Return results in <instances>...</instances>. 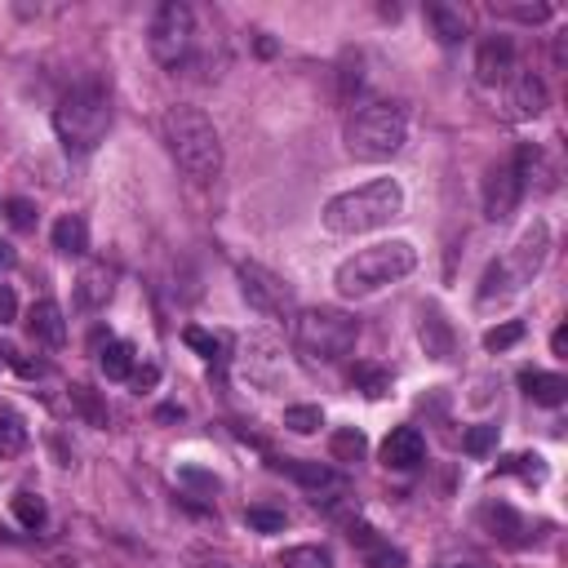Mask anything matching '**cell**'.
<instances>
[{"label":"cell","instance_id":"cell-15","mask_svg":"<svg viewBox=\"0 0 568 568\" xmlns=\"http://www.w3.org/2000/svg\"><path fill=\"white\" fill-rule=\"evenodd\" d=\"M27 333L44 346H62L67 342V320H62V306L53 297H40L31 311H27Z\"/></svg>","mask_w":568,"mask_h":568},{"label":"cell","instance_id":"cell-14","mask_svg":"<svg viewBox=\"0 0 568 568\" xmlns=\"http://www.w3.org/2000/svg\"><path fill=\"white\" fill-rule=\"evenodd\" d=\"M546 106H550L546 80H541L537 71H519V75L510 80V111H515L519 120H532V115H541Z\"/></svg>","mask_w":568,"mask_h":568},{"label":"cell","instance_id":"cell-35","mask_svg":"<svg viewBox=\"0 0 568 568\" xmlns=\"http://www.w3.org/2000/svg\"><path fill=\"white\" fill-rule=\"evenodd\" d=\"M244 519H248V528H257V532H280V528H284V510H266V506H248Z\"/></svg>","mask_w":568,"mask_h":568},{"label":"cell","instance_id":"cell-36","mask_svg":"<svg viewBox=\"0 0 568 568\" xmlns=\"http://www.w3.org/2000/svg\"><path fill=\"white\" fill-rule=\"evenodd\" d=\"M501 13H510V18H519V22H546V18H550V4H506Z\"/></svg>","mask_w":568,"mask_h":568},{"label":"cell","instance_id":"cell-9","mask_svg":"<svg viewBox=\"0 0 568 568\" xmlns=\"http://www.w3.org/2000/svg\"><path fill=\"white\" fill-rule=\"evenodd\" d=\"M146 44H151V58L160 67H182L191 58V44H195V13H191V4L164 0L155 9V18H151Z\"/></svg>","mask_w":568,"mask_h":568},{"label":"cell","instance_id":"cell-40","mask_svg":"<svg viewBox=\"0 0 568 568\" xmlns=\"http://www.w3.org/2000/svg\"><path fill=\"white\" fill-rule=\"evenodd\" d=\"M448 568H466V564H448Z\"/></svg>","mask_w":568,"mask_h":568},{"label":"cell","instance_id":"cell-32","mask_svg":"<svg viewBox=\"0 0 568 568\" xmlns=\"http://www.w3.org/2000/svg\"><path fill=\"white\" fill-rule=\"evenodd\" d=\"M462 448H466L470 457H488V453L497 448V426H493V422H479V426H470V430L462 435Z\"/></svg>","mask_w":568,"mask_h":568},{"label":"cell","instance_id":"cell-20","mask_svg":"<svg viewBox=\"0 0 568 568\" xmlns=\"http://www.w3.org/2000/svg\"><path fill=\"white\" fill-rule=\"evenodd\" d=\"M426 27L435 31L439 44H462L466 40V18L453 4H426Z\"/></svg>","mask_w":568,"mask_h":568},{"label":"cell","instance_id":"cell-31","mask_svg":"<svg viewBox=\"0 0 568 568\" xmlns=\"http://www.w3.org/2000/svg\"><path fill=\"white\" fill-rule=\"evenodd\" d=\"M351 382L364 390V395H386L390 390V373L386 368H377V364H355V373H351Z\"/></svg>","mask_w":568,"mask_h":568},{"label":"cell","instance_id":"cell-13","mask_svg":"<svg viewBox=\"0 0 568 568\" xmlns=\"http://www.w3.org/2000/svg\"><path fill=\"white\" fill-rule=\"evenodd\" d=\"M422 457H426V439L417 426H395L382 439V466H390V470H417Z\"/></svg>","mask_w":568,"mask_h":568},{"label":"cell","instance_id":"cell-1","mask_svg":"<svg viewBox=\"0 0 568 568\" xmlns=\"http://www.w3.org/2000/svg\"><path fill=\"white\" fill-rule=\"evenodd\" d=\"M160 129H164L169 155L178 160V169L191 182H200V186L217 182V173H222V138H217L213 120L200 106H191V102L169 106L164 120H160Z\"/></svg>","mask_w":568,"mask_h":568},{"label":"cell","instance_id":"cell-39","mask_svg":"<svg viewBox=\"0 0 568 568\" xmlns=\"http://www.w3.org/2000/svg\"><path fill=\"white\" fill-rule=\"evenodd\" d=\"M550 346H555V355H564V351H568V328H555V337H550Z\"/></svg>","mask_w":568,"mask_h":568},{"label":"cell","instance_id":"cell-25","mask_svg":"<svg viewBox=\"0 0 568 568\" xmlns=\"http://www.w3.org/2000/svg\"><path fill=\"white\" fill-rule=\"evenodd\" d=\"M422 346H426V355H435V359H448L453 355V333H448V324L430 311V315H422Z\"/></svg>","mask_w":568,"mask_h":568},{"label":"cell","instance_id":"cell-21","mask_svg":"<svg viewBox=\"0 0 568 568\" xmlns=\"http://www.w3.org/2000/svg\"><path fill=\"white\" fill-rule=\"evenodd\" d=\"M98 364H102V373H106L111 382H129V377H133V368H138V351H133V342L111 337V342L102 346Z\"/></svg>","mask_w":568,"mask_h":568},{"label":"cell","instance_id":"cell-10","mask_svg":"<svg viewBox=\"0 0 568 568\" xmlns=\"http://www.w3.org/2000/svg\"><path fill=\"white\" fill-rule=\"evenodd\" d=\"M235 280H240L244 302H248L257 315H266V320H293V315H297L293 284H284V280H280L275 271H266L262 262H240Z\"/></svg>","mask_w":568,"mask_h":568},{"label":"cell","instance_id":"cell-12","mask_svg":"<svg viewBox=\"0 0 568 568\" xmlns=\"http://www.w3.org/2000/svg\"><path fill=\"white\" fill-rule=\"evenodd\" d=\"M288 475L306 488V497H311V501H324V506H328V501H337V497L351 488V484H346V475H342L337 466H328V462H288Z\"/></svg>","mask_w":568,"mask_h":568},{"label":"cell","instance_id":"cell-28","mask_svg":"<svg viewBox=\"0 0 568 568\" xmlns=\"http://www.w3.org/2000/svg\"><path fill=\"white\" fill-rule=\"evenodd\" d=\"M284 426L293 435H315L324 426V413H320V404H288L284 408Z\"/></svg>","mask_w":568,"mask_h":568},{"label":"cell","instance_id":"cell-30","mask_svg":"<svg viewBox=\"0 0 568 568\" xmlns=\"http://www.w3.org/2000/svg\"><path fill=\"white\" fill-rule=\"evenodd\" d=\"M0 213H4V222H9L13 231H31V226H36V217H40V213H36V204H31V200H22V195H4V200H0Z\"/></svg>","mask_w":568,"mask_h":568},{"label":"cell","instance_id":"cell-38","mask_svg":"<svg viewBox=\"0 0 568 568\" xmlns=\"http://www.w3.org/2000/svg\"><path fill=\"white\" fill-rule=\"evenodd\" d=\"M13 262H18V253H13V244H9V240H0V271H9Z\"/></svg>","mask_w":568,"mask_h":568},{"label":"cell","instance_id":"cell-34","mask_svg":"<svg viewBox=\"0 0 568 568\" xmlns=\"http://www.w3.org/2000/svg\"><path fill=\"white\" fill-rule=\"evenodd\" d=\"M182 342H186L191 351H200L204 359H222V337H213V333H204V328H186Z\"/></svg>","mask_w":568,"mask_h":568},{"label":"cell","instance_id":"cell-37","mask_svg":"<svg viewBox=\"0 0 568 568\" xmlns=\"http://www.w3.org/2000/svg\"><path fill=\"white\" fill-rule=\"evenodd\" d=\"M13 320H18V293L0 284V324H13Z\"/></svg>","mask_w":568,"mask_h":568},{"label":"cell","instance_id":"cell-2","mask_svg":"<svg viewBox=\"0 0 568 568\" xmlns=\"http://www.w3.org/2000/svg\"><path fill=\"white\" fill-rule=\"evenodd\" d=\"M404 213V186L395 178H373L355 191H342L324 204V231L333 235H364V231H377L386 222H395Z\"/></svg>","mask_w":568,"mask_h":568},{"label":"cell","instance_id":"cell-6","mask_svg":"<svg viewBox=\"0 0 568 568\" xmlns=\"http://www.w3.org/2000/svg\"><path fill=\"white\" fill-rule=\"evenodd\" d=\"M342 142H346V151H351L355 160L377 164V160H390V155L408 142V120H404V111L390 106V102H364V106H355V111L346 115Z\"/></svg>","mask_w":568,"mask_h":568},{"label":"cell","instance_id":"cell-3","mask_svg":"<svg viewBox=\"0 0 568 568\" xmlns=\"http://www.w3.org/2000/svg\"><path fill=\"white\" fill-rule=\"evenodd\" d=\"M413 266H417V248L408 240H382V244H368L355 257H346L333 271V288L342 297H373L386 284L413 275Z\"/></svg>","mask_w":568,"mask_h":568},{"label":"cell","instance_id":"cell-26","mask_svg":"<svg viewBox=\"0 0 568 568\" xmlns=\"http://www.w3.org/2000/svg\"><path fill=\"white\" fill-rule=\"evenodd\" d=\"M27 448V422L13 408H0V457H18Z\"/></svg>","mask_w":568,"mask_h":568},{"label":"cell","instance_id":"cell-16","mask_svg":"<svg viewBox=\"0 0 568 568\" xmlns=\"http://www.w3.org/2000/svg\"><path fill=\"white\" fill-rule=\"evenodd\" d=\"M479 524H484L497 541H510V546H524V541H528V519L515 515L506 501H488V506L479 510Z\"/></svg>","mask_w":568,"mask_h":568},{"label":"cell","instance_id":"cell-18","mask_svg":"<svg viewBox=\"0 0 568 568\" xmlns=\"http://www.w3.org/2000/svg\"><path fill=\"white\" fill-rule=\"evenodd\" d=\"M519 386H524V395H528L532 404H546V408L564 404V395H568V382H564L559 373H541V368L519 373Z\"/></svg>","mask_w":568,"mask_h":568},{"label":"cell","instance_id":"cell-5","mask_svg":"<svg viewBox=\"0 0 568 568\" xmlns=\"http://www.w3.org/2000/svg\"><path fill=\"white\" fill-rule=\"evenodd\" d=\"M359 320L337 306H306L293 315V351L306 364H337L355 351Z\"/></svg>","mask_w":568,"mask_h":568},{"label":"cell","instance_id":"cell-7","mask_svg":"<svg viewBox=\"0 0 568 568\" xmlns=\"http://www.w3.org/2000/svg\"><path fill=\"white\" fill-rule=\"evenodd\" d=\"M546 253H550V226H546L541 217H532V226L519 235V244H515V248H510L501 262H493V266L484 271L479 302H493V297H506V293L524 288V284H528V280L541 271Z\"/></svg>","mask_w":568,"mask_h":568},{"label":"cell","instance_id":"cell-11","mask_svg":"<svg viewBox=\"0 0 568 568\" xmlns=\"http://www.w3.org/2000/svg\"><path fill=\"white\" fill-rule=\"evenodd\" d=\"M515 75V44H510V36H488V40H479V49H475V80L484 84V89H497V84H506Z\"/></svg>","mask_w":568,"mask_h":568},{"label":"cell","instance_id":"cell-23","mask_svg":"<svg viewBox=\"0 0 568 568\" xmlns=\"http://www.w3.org/2000/svg\"><path fill=\"white\" fill-rule=\"evenodd\" d=\"M9 510H13V519H18L22 528H31V532H40V528L49 524V501H44L36 488H18L13 501H9Z\"/></svg>","mask_w":568,"mask_h":568},{"label":"cell","instance_id":"cell-27","mask_svg":"<svg viewBox=\"0 0 568 568\" xmlns=\"http://www.w3.org/2000/svg\"><path fill=\"white\" fill-rule=\"evenodd\" d=\"M364 448H368V439H364V430H355V426H342V430H333V439H328L333 462H359Z\"/></svg>","mask_w":568,"mask_h":568},{"label":"cell","instance_id":"cell-33","mask_svg":"<svg viewBox=\"0 0 568 568\" xmlns=\"http://www.w3.org/2000/svg\"><path fill=\"white\" fill-rule=\"evenodd\" d=\"M519 337H524V320H506V324H497V328L484 333V351H506Z\"/></svg>","mask_w":568,"mask_h":568},{"label":"cell","instance_id":"cell-17","mask_svg":"<svg viewBox=\"0 0 568 568\" xmlns=\"http://www.w3.org/2000/svg\"><path fill=\"white\" fill-rule=\"evenodd\" d=\"M351 546H359V555H364L368 568H404V550H395L368 524H351Z\"/></svg>","mask_w":568,"mask_h":568},{"label":"cell","instance_id":"cell-8","mask_svg":"<svg viewBox=\"0 0 568 568\" xmlns=\"http://www.w3.org/2000/svg\"><path fill=\"white\" fill-rule=\"evenodd\" d=\"M532 173H537V146L524 142L510 160H501V164L488 169V178H484V213L493 222H506L515 213V204L524 200Z\"/></svg>","mask_w":568,"mask_h":568},{"label":"cell","instance_id":"cell-24","mask_svg":"<svg viewBox=\"0 0 568 568\" xmlns=\"http://www.w3.org/2000/svg\"><path fill=\"white\" fill-rule=\"evenodd\" d=\"M280 568H333V550L320 546V541L284 546V550H280Z\"/></svg>","mask_w":568,"mask_h":568},{"label":"cell","instance_id":"cell-19","mask_svg":"<svg viewBox=\"0 0 568 568\" xmlns=\"http://www.w3.org/2000/svg\"><path fill=\"white\" fill-rule=\"evenodd\" d=\"M49 235H53V248L67 253V257H84V253H89V222H84L80 213L58 217Z\"/></svg>","mask_w":568,"mask_h":568},{"label":"cell","instance_id":"cell-4","mask_svg":"<svg viewBox=\"0 0 568 568\" xmlns=\"http://www.w3.org/2000/svg\"><path fill=\"white\" fill-rule=\"evenodd\" d=\"M111 129V98L102 84L84 80L53 106V133L71 155H89Z\"/></svg>","mask_w":568,"mask_h":568},{"label":"cell","instance_id":"cell-29","mask_svg":"<svg viewBox=\"0 0 568 568\" xmlns=\"http://www.w3.org/2000/svg\"><path fill=\"white\" fill-rule=\"evenodd\" d=\"M497 470L519 475V479H528V484H546V462H541L537 453H515V457L497 462Z\"/></svg>","mask_w":568,"mask_h":568},{"label":"cell","instance_id":"cell-22","mask_svg":"<svg viewBox=\"0 0 568 568\" xmlns=\"http://www.w3.org/2000/svg\"><path fill=\"white\" fill-rule=\"evenodd\" d=\"M111 280H115V275H111L102 262H98V266H89V271L80 275V284H75V302H80V306H89V311L106 306V297H111V288H115Z\"/></svg>","mask_w":568,"mask_h":568}]
</instances>
